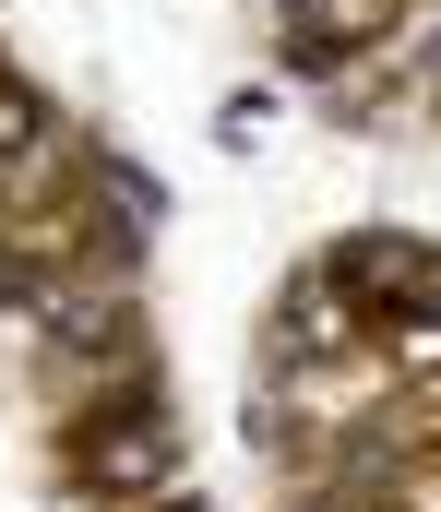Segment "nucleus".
I'll list each match as a JSON object with an SVG mask.
<instances>
[{
	"instance_id": "f257e3e1",
	"label": "nucleus",
	"mask_w": 441,
	"mask_h": 512,
	"mask_svg": "<svg viewBox=\"0 0 441 512\" xmlns=\"http://www.w3.org/2000/svg\"><path fill=\"white\" fill-rule=\"evenodd\" d=\"M36 131H48V120H36V96H12V84H0V143H36Z\"/></svg>"
}]
</instances>
